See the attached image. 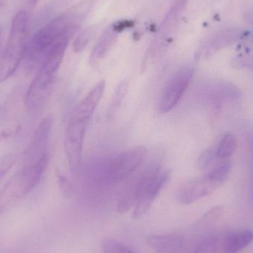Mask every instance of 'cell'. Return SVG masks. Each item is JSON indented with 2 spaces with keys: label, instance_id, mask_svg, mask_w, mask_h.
Segmentation results:
<instances>
[{
  "label": "cell",
  "instance_id": "obj_1",
  "mask_svg": "<svg viewBox=\"0 0 253 253\" xmlns=\"http://www.w3.org/2000/svg\"><path fill=\"white\" fill-rule=\"evenodd\" d=\"M93 0H84L39 29L28 42L25 57L29 66L41 63L47 50L64 36L74 35L93 7Z\"/></svg>",
  "mask_w": 253,
  "mask_h": 253
},
{
  "label": "cell",
  "instance_id": "obj_2",
  "mask_svg": "<svg viewBox=\"0 0 253 253\" xmlns=\"http://www.w3.org/2000/svg\"><path fill=\"white\" fill-rule=\"evenodd\" d=\"M147 168L120 200L118 205L120 213L126 212L135 206L132 213L134 218L144 216L169 181V170H162L156 165H151Z\"/></svg>",
  "mask_w": 253,
  "mask_h": 253
},
{
  "label": "cell",
  "instance_id": "obj_3",
  "mask_svg": "<svg viewBox=\"0 0 253 253\" xmlns=\"http://www.w3.org/2000/svg\"><path fill=\"white\" fill-rule=\"evenodd\" d=\"M72 37L66 35L59 39L43 57L38 72L30 84L25 96V105L29 111L39 109L48 96L55 76Z\"/></svg>",
  "mask_w": 253,
  "mask_h": 253
},
{
  "label": "cell",
  "instance_id": "obj_4",
  "mask_svg": "<svg viewBox=\"0 0 253 253\" xmlns=\"http://www.w3.org/2000/svg\"><path fill=\"white\" fill-rule=\"evenodd\" d=\"M29 14L22 10L16 13L10 28V36L0 60V82L8 80L25 57L29 31Z\"/></svg>",
  "mask_w": 253,
  "mask_h": 253
},
{
  "label": "cell",
  "instance_id": "obj_5",
  "mask_svg": "<svg viewBox=\"0 0 253 253\" xmlns=\"http://www.w3.org/2000/svg\"><path fill=\"white\" fill-rule=\"evenodd\" d=\"M194 75V68L186 66L178 70L169 79L162 91L159 102L161 114L169 112L179 102Z\"/></svg>",
  "mask_w": 253,
  "mask_h": 253
},
{
  "label": "cell",
  "instance_id": "obj_6",
  "mask_svg": "<svg viewBox=\"0 0 253 253\" xmlns=\"http://www.w3.org/2000/svg\"><path fill=\"white\" fill-rule=\"evenodd\" d=\"M147 150L143 146L129 149L116 156L108 168V175L114 181H120L133 173L145 160Z\"/></svg>",
  "mask_w": 253,
  "mask_h": 253
},
{
  "label": "cell",
  "instance_id": "obj_7",
  "mask_svg": "<svg viewBox=\"0 0 253 253\" xmlns=\"http://www.w3.org/2000/svg\"><path fill=\"white\" fill-rule=\"evenodd\" d=\"M87 123L70 120L65 136V150L70 169L75 172L81 165Z\"/></svg>",
  "mask_w": 253,
  "mask_h": 253
},
{
  "label": "cell",
  "instance_id": "obj_8",
  "mask_svg": "<svg viewBox=\"0 0 253 253\" xmlns=\"http://www.w3.org/2000/svg\"><path fill=\"white\" fill-rule=\"evenodd\" d=\"M53 120L48 116L42 120L34 132L28 148L24 153V165L34 163L45 155L47 151Z\"/></svg>",
  "mask_w": 253,
  "mask_h": 253
},
{
  "label": "cell",
  "instance_id": "obj_9",
  "mask_svg": "<svg viewBox=\"0 0 253 253\" xmlns=\"http://www.w3.org/2000/svg\"><path fill=\"white\" fill-rule=\"evenodd\" d=\"M219 186L206 174L184 184L177 193V199L183 205H190L209 196Z\"/></svg>",
  "mask_w": 253,
  "mask_h": 253
},
{
  "label": "cell",
  "instance_id": "obj_10",
  "mask_svg": "<svg viewBox=\"0 0 253 253\" xmlns=\"http://www.w3.org/2000/svg\"><path fill=\"white\" fill-rule=\"evenodd\" d=\"M105 89V81L99 82L96 84L76 107L71 119L77 121L88 123L103 96Z\"/></svg>",
  "mask_w": 253,
  "mask_h": 253
},
{
  "label": "cell",
  "instance_id": "obj_11",
  "mask_svg": "<svg viewBox=\"0 0 253 253\" xmlns=\"http://www.w3.org/2000/svg\"><path fill=\"white\" fill-rule=\"evenodd\" d=\"M147 242L157 253H178L184 246V239L177 234L152 235Z\"/></svg>",
  "mask_w": 253,
  "mask_h": 253
},
{
  "label": "cell",
  "instance_id": "obj_12",
  "mask_svg": "<svg viewBox=\"0 0 253 253\" xmlns=\"http://www.w3.org/2000/svg\"><path fill=\"white\" fill-rule=\"evenodd\" d=\"M120 32V30L114 24L102 34L90 54V62L93 66L98 65L106 56L115 43Z\"/></svg>",
  "mask_w": 253,
  "mask_h": 253
},
{
  "label": "cell",
  "instance_id": "obj_13",
  "mask_svg": "<svg viewBox=\"0 0 253 253\" xmlns=\"http://www.w3.org/2000/svg\"><path fill=\"white\" fill-rule=\"evenodd\" d=\"M253 241V232L243 230L227 236L222 245L223 253H238L249 246Z\"/></svg>",
  "mask_w": 253,
  "mask_h": 253
},
{
  "label": "cell",
  "instance_id": "obj_14",
  "mask_svg": "<svg viewBox=\"0 0 253 253\" xmlns=\"http://www.w3.org/2000/svg\"><path fill=\"white\" fill-rule=\"evenodd\" d=\"M187 0H176L165 17L161 28V35L167 37L173 31L181 16Z\"/></svg>",
  "mask_w": 253,
  "mask_h": 253
},
{
  "label": "cell",
  "instance_id": "obj_15",
  "mask_svg": "<svg viewBox=\"0 0 253 253\" xmlns=\"http://www.w3.org/2000/svg\"><path fill=\"white\" fill-rule=\"evenodd\" d=\"M236 149V139L234 135L230 133L226 134L222 137L218 147L215 149L216 157L225 160L235 153Z\"/></svg>",
  "mask_w": 253,
  "mask_h": 253
},
{
  "label": "cell",
  "instance_id": "obj_16",
  "mask_svg": "<svg viewBox=\"0 0 253 253\" xmlns=\"http://www.w3.org/2000/svg\"><path fill=\"white\" fill-rule=\"evenodd\" d=\"M232 165L229 161L224 160L215 165L208 172L210 178L220 186L226 181L231 171Z\"/></svg>",
  "mask_w": 253,
  "mask_h": 253
},
{
  "label": "cell",
  "instance_id": "obj_17",
  "mask_svg": "<svg viewBox=\"0 0 253 253\" xmlns=\"http://www.w3.org/2000/svg\"><path fill=\"white\" fill-rule=\"evenodd\" d=\"M219 247V238L217 236H209L198 244L193 253H217Z\"/></svg>",
  "mask_w": 253,
  "mask_h": 253
},
{
  "label": "cell",
  "instance_id": "obj_18",
  "mask_svg": "<svg viewBox=\"0 0 253 253\" xmlns=\"http://www.w3.org/2000/svg\"><path fill=\"white\" fill-rule=\"evenodd\" d=\"M102 253H133L126 245L111 238L102 240Z\"/></svg>",
  "mask_w": 253,
  "mask_h": 253
},
{
  "label": "cell",
  "instance_id": "obj_19",
  "mask_svg": "<svg viewBox=\"0 0 253 253\" xmlns=\"http://www.w3.org/2000/svg\"><path fill=\"white\" fill-rule=\"evenodd\" d=\"M127 87L128 84L126 81L122 82L120 85L117 87L115 93H114V96L111 101V105H110L108 116L114 115V113H116L117 110L120 108L123 99H125L126 91H127Z\"/></svg>",
  "mask_w": 253,
  "mask_h": 253
},
{
  "label": "cell",
  "instance_id": "obj_20",
  "mask_svg": "<svg viewBox=\"0 0 253 253\" xmlns=\"http://www.w3.org/2000/svg\"><path fill=\"white\" fill-rule=\"evenodd\" d=\"M95 34V28L93 27L83 31L76 39L74 43V48L76 52H81L87 47L90 40Z\"/></svg>",
  "mask_w": 253,
  "mask_h": 253
},
{
  "label": "cell",
  "instance_id": "obj_21",
  "mask_svg": "<svg viewBox=\"0 0 253 253\" xmlns=\"http://www.w3.org/2000/svg\"><path fill=\"white\" fill-rule=\"evenodd\" d=\"M235 35L232 31L224 32L223 34H218L215 36L212 41L210 43V49L211 50H218L220 47L225 46L226 44H230L234 40Z\"/></svg>",
  "mask_w": 253,
  "mask_h": 253
},
{
  "label": "cell",
  "instance_id": "obj_22",
  "mask_svg": "<svg viewBox=\"0 0 253 253\" xmlns=\"http://www.w3.org/2000/svg\"><path fill=\"white\" fill-rule=\"evenodd\" d=\"M16 160V155L13 153H8L0 157V179L13 168Z\"/></svg>",
  "mask_w": 253,
  "mask_h": 253
},
{
  "label": "cell",
  "instance_id": "obj_23",
  "mask_svg": "<svg viewBox=\"0 0 253 253\" xmlns=\"http://www.w3.org/2000/svg\"><path fill=\"white\" fill-rule=\"evenodd\" d=\"M223 211H224V209H223V208H221V207H215V208H212V209L208 211V212L202 216V218H201L200 221H199V223L203 224V225L211 224V223L217 221V220L221 216Z\"/></svg>",
  "mask_w": 253,
  "mask_h": 253
},
{
  "label": "cell",
  "instance_id": "obj_24",
  "mask_svg": "<svg viewBox=\"0 0 253 253\" xmlns=\"http://www.w3.org/2000/svg\"><path fill=\"white\" fill-rule=\"evenodd\" d=\"M216 157V153L214 149H208L205 150L200 157H199L198 164L200 169H205L208 168L213 162L215 158Z\"/></svg>",
  "mask_w": 253,
  "mask_h": 253
},
{
  "label": "cell",
  "instance_id": "obj_25",
  "mask_svg": "<svg viewBox=\"0 0 253 253\" xmlns=\"http://www.w3.org/2000/svg\"><path fill=\"white\" fill-rule=\"evenodd\" d=\"M56 178H57L58 184L62 194L65 197H69L72 194V184L70 182L69 180L60 172H56Z\"/></svg>",
  "mask_w": 253,
  "mask_h": 253
},
{
  "label": "cell",
  "instance_id": "obj_26",
  "mask_svg": "<svg viewBox=\"0 0 253 253\" xmlns=\"http://www.w3.org/2000/svg\"><path fill=\"white\" fill-rule=\"evenodd\" d=\"M40 0H25V4L30 9H34L38 4Z\"/></svg>",
  "mask_w": 253,
  "mask_h": 253
},
{
  "label": "cell",
  "instance_id": "obj_27",
  "mask_svg": "<svg viewBox=\"0 0 253 253\" xmlns=\"http://www.w3.org/2000/svg\"><path fill=\"white\" fill-rule=\"evenodd\" d=\"M6 1H7V0H0V7L4 6V4H5Z\"/></svg>",
  "mask_w": 253,
  "mask_h": 253
},
{
  "label": "cell",
  "instance_id": "obj_28",
  "mask_svg": "<svg viewBox=\"0 0 253 253\" xmlns=\"http://www.w3.org/2000/svg\"><path fill=\"white\" fill-rule=\"evenodd\" d=\"M251 145H252V150H253V138L252 139V144H251Z\"/></svg>",
  "mask_w": 253,
  "mask_h": 253
},
{
  "label": "cell",
  "instance_id": "obj_29",
  "mask_svg": "<svg viewBox=\"0 0 253 253\" xmlns=\"http://www.w3.org/2000/svg\"><path fill=\"white\" fill-rule=\"evenodd\" d=\"M252 195H253V181L252 184Z\"/></svg>",
  "mask_w": 253,
  "mask_h": 253
}]
</instances>
